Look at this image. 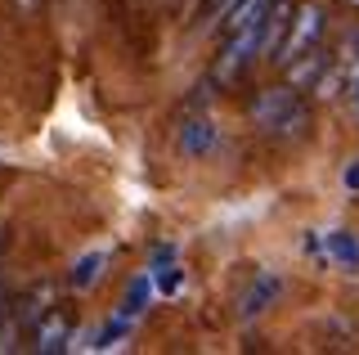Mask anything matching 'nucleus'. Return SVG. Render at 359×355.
I'll return each instance as SVG.
<instances>
[{"instance_id":"20e7f679","label":"nucleus","mask_w":359,"mask_h":355,"mask_svg":"<svg viewBox=\"0 0 359 355\" xmlns=\"http://www.w3.org/2000/svg\"><path fill=\"white\" fill-rule=\"evenodd\" d=\"M278 293H283V279L278 274H256V283L243 293V302H238V319L243 324H252V319H261L269 306L278 302Z\"/></svg>"},{"instance_id":"9d476101","label":"nucleus","mask_w":359,"mask_h":355,"mask_svg":"<svg viewBox=\"0 0 359 355\" xmlns=\"http://www.w3.org/2000/svg\"><path fill=\"white\" fill-rule=\"evenodd\" d=\"M104 265H108V252H104V248H99V252H86V257L72 265V274H67V283H72V288H90V283H99V274H104Z\"/></svg>"},{"instance_id":"39448f33","label":"nucleus","mask_w":359,"mask_h":355,"mask_svg":"<svg viewBox=\"0 0 359 355\" xmlns=\"http://www.w3.org/2000/svg\"><path fill=\"white\" fill-rule=\"evenodd\" d=\"M67 333H72V315H67V310H59V306H50V310L36 319V351H41V355L67 351Z\"/></svg>"},{"instance_id":"2eb2a0df","label":"nucleus","mask_w":359,"mask_h":355,"mask_svg":"<svg viewBox=\"0 0 359 355\" xmlns=\"http://www.w3.org/2000/svg\"><path fill=\"white\" fill-rule=\"evenodd\" d=\"M301 248H306V252H314V257H319V252H323V243L314 239V234H306V243H301Z\"/></svg>"},{"instance_id":"dca6fc26","label":"nucleus","mask_w":359,"mask_h":355,"mask_svg":"<svg viewBox=\"0 0 359 355\" xmlns=\"http://www.w3.org/2000/svg\"><path fill=\"white\" fill-rule=\"evenodd\" d=\"M0 319H5V288H0Z\"/></svg>"},{"instance_id":"7ed1b4c3","label":"nucleus","mask_w":359,"mask_h":355,"mask_svg":"<svg viewBox=\"0 0 359 355\" xmlns=\"http://www.w3.org/2000/svg\"><path fill=\"white\" fill-rule=\"evenodd\" d=\"M216 140H220V126L211 117H189L184 126H180V153L194 158V162L211 158V153H216Z\"/></svg>"},{"instance_id":"f3484780","label":"nucleus","mask_w":359,"mask_h":355,"mask_svg":"<svg viewBox=\"0 0 359 355\" xmlns=\"http://www.w3.org/2000/svg\"><path fill=\"white\" fill-rule=\"evenodd\" d=\"M355 104H359V91H355Z\"/></svg>"},{"instance_id":"4468645a","label":"nucleus","mask_w":359,"mask_h":355,"mask_svg":"<svg viewBox=\"0 0 359 355\" xmlns=\"http://www.w3.org/2000/svg\"><path fill=\"white\" fill-rule=\"evenodd\" d=\"M229 5H233V0H211V27L220 23V14H224V9H229Z\"/></svg>"},{"instance_id":"1a4fd4ad","label":"nucleus","mask_w":359,"mask_h":355,"mask_svg":"<svg viewBox=\"0 0 359 355\" xmlns=\"http://www.w3.org/2000/svg\"><path fill=\"white\" fill-rule=\"evenodd\" d=\"M328 257L337 265H346V270H359V234H351V229H332L328 234Z\"/></svg>"},{"instance_id":"f257e3e1","label":"nucleus","mask_w":359,"mask_h":355,"mask_svg":"<svg viewBox=\"0 0 359 355\" xmlns=\"http://www.w3.org/2000/svg\"><path fill=\"white\" fill-rule=\"evenodd\" d=\"M310 121V108L301 99L297 86H265L261 95L252 99V126L261 135H274V140H297Z\"/></svg>"},{"instance_id":"f8f14e48","label":"nucleus","mask_w":359,"mask_h":355,"mask_svg":"<svg viewBox=\"0 0 359 355\" xmlns=\"http://www.w3.org/2000/svg\"><path fill=\"white\" fill-rule=\"evenodd\" d=\"M126 333H130V319H121V315H117L104 333H95V342H90V347H95V351H108V347H117Z\"/></svg>"},{"instance_id":"423d86ee","label":"nucleus","mask_w":359,"mask_h":355,"mask_svg":"<svg viewBox=\"0 0 359 355\" xmlns=\"http://www.w3.org/2000/svg\"><path fill=\"white\" fill-rule=\"evenodd\" d=\"M287 86H297V91H310V86H319V76H323V68H328V59H323L319 50H306V54H297V59L287 63Z\"/></svg>"},{"instance_id":"9b49d317","label":"nucleus","mask_w":359,"mask_h":355,"mask_svg":"<svg viewBox=\"0 0 359 355\" xmlns=\"http://www.w3.org/2000/svg\"><path fill=\"white\" fill-rule=\"evenodd\" d=\"M149 279H153V288H157L162 297H175V293H180V283H184V270H180L175 261H162V265H153Z\"/></svg>"},{"instance_id":"f03ea898","label":"nucleus","mask_w":359,"mask_h":355,"mask_svg":"<svg viewBox=\"0 0 359 355\" xmlns=\"http://www.w3.org/2000/svg\"><path fill=\"white\" fill-rule=\"evenodd\" d=\"M319 36H323V9L319 5H292L287 27H283V41H278V50L269 54V59L292 63L297 54H306L310 46H319Z\"/></svg>"},{"instance_id":"0eeeda50","label":"nucleus","mask_w":359,"mask_h":355,"mask_svg":"<svg viewBox=\"0 0 359 355\" xmlns=\"http://www.w3.org/2000/svg\"><path fill=\"white\" fill-rule=\"evenodd\" d=\"M149 297H153V279H149V274H135L130 288H126V297H121V310H117V315L121 319H140L144 310H149Z\"/></svg>"},{"instance_id":"6e6552de","label":"nucleus","mask_w":359,"mask_h":355,"mask_svg":"<svg viewBox=\"0 0 359 355\" xmlns=\"http://www.w3.org/2000/svg\"><path fill=\"white\" fill-rule=\"evenodd\" d=\"M50 302H54V288H50V283L32 288V293L18 302V310H14V324H18V328H22V324H36L45 310H50Z\"/></svg>"},{"instance_id":"ddd939ff","label":"nucleus","mask_w":359,"mask_h":355,"mask_svg":"<svg viewBox=\"0 0 359 355\" xmlns=\"http://www.w3.org/2000/svg\"><path fill=\"white\" fill-rule=\"evenodd\" d=\"M341 180H346V189H355V194H359V162L346 166V175H341Z\"/></svg>"}]
</instances>
